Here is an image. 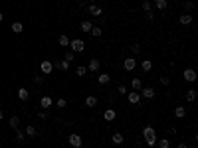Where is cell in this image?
Instances as JSON below:
<instances>
[{
    "label": "cell",
    "mask_w": 198,
    "mask_h": 148,
    "mask_svg": "<svg viewBox=\"0 0 198 148\" xmlns=\"http://www.w3.org/2000/svg\"><path fill=\"white\" fill-rule=\"evenodd\" d=\"M69 45H71V52H73V53H81L83 49H85V42L79 40V38L71 40V42H69Z\"/></svg>",
    "instance_id": "1"
},
{
    "label": "cell",
    "mask_w": 198,
    "mask_h": 148,
    "mask_svg": "<svg viewBox=\"0 0 198 148\" xmlns=\"http://www.w3.org/2000/svg\"><path fill=\"white\" fill-rule=\"evenodd\" d=\"M52 69H54V63L48 61V59H44V61L40 63V71H42L44 75H50V73H52Z\"/></svg>",
    "instance_id": "2"
},
{
    "label": "cell",
    "mask_w": 198,
    "mask_h": 148,
    "mask_svg": "<svg viewBox=\"0 0 198 148\" xmlns=\"http://www.w3.org/2000/svg\"><path fill=\"white\" fill-rule=\"evenodd\" d=\"M143 136H145V140H157V132H155L153 126H145V130H143Z\"/></svg>",
    "instance_id": "3"
},
{
    "label": "cell",
    "mask_w": 198,
    "mask_h": 148,
    "mask_svg": "<svg viewBox=\"0 0 198 148\" xmlns=\"http://www.w3.org/2000/svg\"><path fill=\"white\" fill-rule=\"evenodd\" d=\"M127 99H129V103H131V105H139V103H141V93H139V91H129L127 93Z\"/></svg>",
    "instance_id": "4"
},
{
    "label": "cell",
    "mask_w": 198,
    "mask_h": 148,
    "mask_svg": "<svg viewBox=\"0 0 198 148\" xmlns=\"http://www.w3.org/2000/svg\"><path fill=\"white\" fill-rule=\"evenodd\" d=\"M135 67H137V59H135V57L123 59V69H125V71H133Z\"/></svg>",
    "instance_id": "5"
},
{
    "label": "cell",
    "mask_w": 198,
    "mask_h": 148,
    "mask_svg": "<svg viewBox=\"0 0 198 148\" xmlns=\"http://www.w3.org/2000/svg\"><path fill=\"white\" fill-rule=\"evenodd\" d=\"M182 77H184V81H188V83H192V81H196V71L194 69H184V73H182Z\"/></svg>",
    "instance_id": "6"
},
{
    "label": "cell",
    "mask_w": 198,
    "mask_h": 148,
    "mask_svg": "<svg viewBox=\"0 0 198 148\" xmlns=\"http://www.w3.org/2000/svg\"><path fill=\"white\" fill-rule=\"evenodd\" d=\"M141 97H145V99H155V89L153 87H141Z\"/></svg>",
    "instance_id": "7"
},
{
    "label": "cell",
    "mask_w": 198,
    "mask_h": 148,
    "mask_svg": "<svg viewBox=\"0 0 198 148\" xmlns=\"http://www.w3.org/2000/svg\"><path fill=\"white\" fill-rule=\"evenodd\" d=\"M87 12H89L91 16H95V18L103 14V10H101V6H97V4H89V6H87Z\"/></svg>",
    "instance_id": "8"
},
{
    "label": "cell",
    "mask_w": 198,
    "mask_h": 148,
    "mask_svg": "<svg viewBox=\"0 0 198 148\" xmlns=\"http://www.w3.org/2000/svg\"><path fill=\"white\" fill-rule=\"evenodd\" d=\"M69 144L73 148H81V144H83L81 136H79V134H71V136H69Z\"/></svg>",
    "instance_id": "9"
},
{
    "label": "cell",
    "mask_w": 198,
    "mask_h": 148,
    "mask_svg": "<svg viewBox=\"0 0 198 148\" xmlns=\"http://www.w3.org/2000/svg\"><path fill=\"white\" fill-rule=\"evenodd\" d=\"M99 67H101V61H99V59H91L89 65H87V71H91V73H97Z\"/></svg>",
    "instance_id": "10"
},
{
    "label": "cell",
    "mask_w": 198,
    "mask_h": 148,
    "mask_svg": "<svg viewBox=\"0 0 198 148\" xmlns=\"http://www.w3.org/2000/svg\"><path fill=\"white\" fill-rule=\"evenodd\" d=\"M28 97H30V93H28V89L20 87V89H18V99H20V101H28Z\"/></svg>",
    "instance_id": "11"
},
{
    "label": "cell",
    "mask_w": 198,
    "mask_h": 148,
    "mask_svg": "<svg viewBox=\"0 0 198 148\" xmlns=\"http://www.w3.org/2000/svg\"><path fill=\"white\" fill-rule=\"evenodd\" d=\"M103 118L107 122H111V121H115V111H113V109H107V111L103 113Z\"/></svg>",
    "instance_id": "12"
},
{
    "label": "cell",
    "mask_w": 198,
    "mask_h": 148,
    "mask_svg": "<svg viewBox=\"0 0 198 148\" xmlns=\"http://www.w3.org/2000/svg\"><path fill=\"white\" fill-rule=\"evenodd\" d=\"M91 28H93V24H91L89 20L81 22V26H79V30H81V32H85V34H89V32H91Z\"/></svg>",
    "instance_id": "13"
},
{
    "label": "cell",
    "mask_w": 198,
    "mask_h": 148,
    "mask_svg": "<svg viewBox=\"0 0 198 148\" xmlns=\"http://www.w3.org/2000/svg\"><path fill=\"white\" fill-rule=\"evenodd\" d=\"M141 87H143V81L139 77H135L131 81V89H133V91H141Z\"/></svg>",
    "instance_id": "14"
},
{
    "label": "cell",
    "mask_w": 198,
    "mask_h": 148,
    "mask_svg": "<svg viewBox=\"0 0 198 148\" xmlns=\"http://www.w3.org/2000/svg\"><path fill=\"white\" fill-rule=\"evenodd\" d=\"M97 81H99V85H107V83L111 81V75H107V73H101L99 77H97Z\"/></svg>",
    "instance_id": "15"
},
{
    "label": "cell",
    "mask_w": 198,
    "mask_h": 148,
    "mask_svg": "<svg viewBox=\"0 0 198 148\" xmlns=\"http://www.w3.org/2000/svg\"><path fill=\"white\" fill-rule=\"evenodd\" d=\"M180 24H182V26H188V24L192 22V14H182L180 16V20H178Z\"/></svg>",
    "instance_id": "16"
},
{
    "label": "cell",
    "mask_w": 198,
    "mask_h": 148,
    "mask_svg": "<svg viewBox=\"0 0 198 148\" xmlns=\"http://www.w3.org/2000/svg\"><path fill=\"white\" fill-rule=\"evenodd\" d=\"M52 103H54V101H52V97H48V95H46V97H42V101H40V105H42L44 109L52 107Z\"/></svg>",
    "instance_id": "17"
},
{
    "label": "cell",
    "mask_w": 198,
    "mask_h": 148,
    "mask_svg": "<svg viewBox=\"0 0 198 148\" xmlns=\"http://www.w3.org/2000/svg\"><path fill=\"white\" fill-rule=\"evenodd\" d=\"M36 126H32V125H28L26 128H24V134H26V136H36Z\"/></svg>",
    "instance_id": "18"
},
{
    "label": "cell",
    "mask_w": 198,
    "mask_h": 148,
    "mask_svg": "<svg viewBox=\"0 0 198 148\" xmlns=\"http://www.w3.org/2000/svg\"><path fill=\"white\" fill-rule=\"evenodd\" d=\"M141 8H143V12H153V4H151V0H143Z\"/></svg>",
    "instance_id": "19"
},
{
    "label": "cell",
    "mask_w": 198,
    "mask_h": 148,
    "mask_svg": "<svg viewBox=\"0 0 198 148\" xmlns=\"http://www.w3.org/2000/svg\"><path fill=\"white\" fill-rule=\"evenodd\" d=\"M141 67H143V71H151L153 69V61H151V59H143Z\"/></svg>",
    "instance_id": "20"
},
{
    "label": "cell",
    "mask_w": 198,
    "mask_h": 148,
    "mask_svg": "<svg viewBox=\"0 0 198 148\" xmlns=\"http://www.w3.org/2000/svg\"><path fill=\"white\" fill-rule=\"evenodd\" d=\"M85 105L87 107H95V105H97V97H93V95L85 97Z\"/></svg>",
    "instance_id": "21"
},
{
    "label": "cell",
    "mask_w": 198,
    "mask_h": 148,
    "mask_svg": "<svg viewBox=\"0 0 198 148\" xmlns=\"http://www.w3.org/2000/svg\"><path fill=\"white\" fill-rule=\"evenodd\" d=\"M166 6H168L166 0H155V8H157V10H165Z\"/></svg>",
    "instance_id": "22"
},
{
    "label": "cell",
    "mask_w": 198,
    "mask_h": 148,
    "mask_svg": "<svg viewBox=\"0 0 198 148\" xmlns=\"http://www.w3.org/2000/svg\"><path fill=\"white\" fill-rule=\"evenodd\" d=\"M157 144H159V148H170V138H161Z\"/></svg>",
    "instance_id": "23"
},
{
    "label": "cell",
    "mask_w": 198,
    "mask_h": 148,
    "mask_svg": "<svg viewBox=\"0 0 198 148\" xmlns=\"http://www.w3.org/2000/svg\"><path fill=\"white\" fill-rule=\"evenodd\" d=\"M111 140L115 142V144H123V140H125V138H123V134H121V132H115V134H113V138H111Z\"/></svg>",
    "instance_id": "24"
},
{
    "label": "cell",
    "mask_w": 198,
    "mask_h": 148,
    "mask_svg": "<svg viewBox=\"0 0 198 148\" xmlns=\"http://www.w3.org/2000/svg\"><path fill=\"white\" fill-rule=\"evenodd\" d=\"M194 99H196V91H194V89L186 91V101H188V103H194Z\"/></svg>",
    "instance_id": "25"
},
{
    "label": "cell",
    "mask_w": 198,
    "mask_h": 148,
    "mask_svg": "<svg viewBox=\"0 0 198 148\" xmlns=\"http://www.w3.org/2000/svg\"><path fill=\"white\" fill-rule=\"evenodd\" d=\"M174 115L178 117V118L186 117V109H184V107H176V109H174Z\"/></svg>",
    "instance_id": "26"
},
{
    "label": "cell",
    "mask_w": 198,
    "mask_h": 148,
    "mask_svg": "<svg viewBox=\"0 0 198 148\" xmlns=\"http://www.w3.org/2000/svg\"><path fill=\"white\" fill-rule=\"evenodd\" d=\"M91 36H93V38H101V34H103V30H101V28H97V26H93V28H91Z\"/></svg>",
    "instance_id": "27"
},
{
    "label": "cell",
    "mask_w": 198,
    "mask_h": 148,
    "mask_svg": "<svg viewBox=\"0 0 198 148\" xmlns=\"http://www.w3.org/2000/svg\"><path fill=\"white\" fill-rule=\"evenodd\" d=\"M75 73H77L79 77H85V73H87V67H85V65H77V69H75Z\"/></svg>",
    "instance_id": "28"
},
{
    "label": "cell",
    "mask_w": 198,
    "mask_h": 148,
    "mask_svg": "<svg viewBox=\"0 0 198 148\" xmlns=\"http://www.w3.org/2000/svg\"><path fill=\"white\" fill-rule=\"evenodd\" d=\"M56 65H58V67H60V69H62V71H67V69H69V63H67V61H65V59H62V61H58V63H56Z\"/></svg>",
    "instance_id": "29"
},
{
    "label": "cell",
    "mask_w": 198,
    "mask_h": 148,
    "mask_svg": "<svg viewBox=\"0 0 198 148\" xmlns=\"http://www.w3.org/2000/svg\"><path fill=\"white\" fill-rule=\"evenodd\" d=\"M22 30H24V26L20 22H14V24H12V32H14V34H20Z\"/></svg>",
    "instance_id": "30"
},
{
    "label": "cell",
    "mask_w": 198,
    "mask_h": 148,
    "mask_svg": "<svg viewBox=\"0 0 198 148\" xmlns=\"http://www.w3.org/2000/svg\"><path fill=\"white\" fill-rule=\"evenodd\" d=\"M69 45V38L67 36H60V48H67Z\"/></svg>",
    "instance_id": "31"
},
{
    "label": "cell",
    "mask_w": 198,
    "mask_h": 148,
    "mask_svg": "<svg viewBox=\"0 0 198 148\" xmlns=\"http://www.w3.org/2000/svg\"><path fill=\"white\" fill-rule=\"evenodd\" d=\"M16 140H18V142H24V140H26V134H24V130H18V128H16Z\"/></svg>",
    "instance_id": "32"
},
{
    "label": "cell",
    "mask_w": 198,
    "mask_h": 148,
    "mask_svg": "<svg viewBox=\"0 0 198 148\" xmlns=\"http://www.w3.org/2000/svg\"><path fill=\"white\" fill-rule=\"evenodd\" d=\"M18 125H20V118L14 115V117L10 118V126H12V128H18Z\"/></svg>",
    "instance_id": "33"
},
{
    "label": "cell",
    "mask_w": 198,
    "mask_h": 148,
    "mask_svg": "<svg viewBox=\"0 0 198 148\" xmlns=\"http://www.w3.org/2000/svg\"><path fill=\"white\" fill-rule=\"evenodd\" d=\"M64 59H65L67 63H71V61H73V59H75V53H73V52H71V49H69V52L65 53V57H64Z\"/></svg>",
    "instance_id": "34"
},
{
    "label": "cell",
    "mask_w": 198,
    "mask_h": 148,
    "mask_svg": "<svg viewBox=\"0 0 198 148\" xmlns=\"http://www.w3.org/2000/svg\"><path fill=\"white\" fill-rule=\"evenodd\" d=\"M131 52L133 53H141V45H139V44H133L131 45Z\"/></svg>",
    "instance_id": "35"
},
{
    "label": "cell",
    "mask_w": 198,
    "mask_h": 148,
    "mask_svg": "<svg viewBox=\"0 0 198 148\" xmlns=\"http://www.w3.org/2000/svg\"><path fill=\"white\" fill-rule=\"evenodd\" d=\"M117 91H119L121 95H127V93H129V91H127V87H125V85H119V87H117Z\"/></svg>",
    "instance_id": "36"
},
{
    "label": "cell",
    "mask_w": 198,
    "mask_h": 148,
    "mask_svg": "<svg viewBox=\"0 0 198 148\" xmlns=\"http://www.w3.org/2000/svg\"><path fill=\"white\" fill-rule=\"evenodd\" d=\"M56 105H58L60 109H64L65 105H67V101H65V99H58V103H56Z\"/></svg>",
    "instance_id": "37"
},
{
    "label": "cell",
    "mask_w": 198,
    "mask_h": 148,
    "mask_svg": "<svg viewBox=\"0 0 198 148\" xmlns=\"http://www.w3.org/2000/svg\"><path fill=\"white\" fill-rule=\"evenodd\" d=\"M194 2H186V4H184V10H194Z\"/></svg>",
    "instance_id": "38"
},
{
    "label": "cell",
    "mask_w": 198,
    "mask_h": 148,
    "mask_svg": "<svg viewBox=\"0 0 198 148\" xmlns=\"http://www.w3.org/2000/svg\"><path fill=\"white\" fill-rule=\"evenodd\" d=\"M38 117H40L42 121H46V118H48V113H46V109H44V111H40V113H38Z\"/></svg>",
    "instance_id": "39"
},
{
    "label": "cell",
    "mask_w": 198,
    "mask_h": 148,
    "mask_svg": "<svg viewBox=\"0 0 198 148\" xmlns=\"http://www.w3.org/2000/svg\"><path fill=\"white\" fill-rule=\"evenodd\" d=\"M34 81H36L38 85H42V83H44V75H36V79H34Z\"/></svg>",
    "instance_id": "40"
},
{
    "label": "cell",
    "mask_w": 198,
    "mask_h": 148,
    "mask_svg": "<svg viewBox=\"0 0 198 148\" xmlns=\"http://www.w3.org/2000/svg\"><path fill=\"white\" fill-rule=\"evenodd\" d=\"M145 16H147V20H149V22H153V20H155V14H153V12H145Z\"/></svg>",
    "instance_id": "41"
},
{
    "label": "cell",
    "mask_w": 198,
    "mask_h": 148,
    "mask_svg": "<svg viewBox=\"0 0 198 148\" xmlns=\"http://www.w3.org/2000/svg\"><path fill=\"white\" fill-rule=\"evenodd\" d=\"M161 83H163V85H170V79H168V77H161Z\"/></svg>",
    "instance_id": "42"
},
{
    "label": "cell",
    "mask_w": 198,
    "mask_h": 148,
    "mask_svg": "<svg viewBox=\"0 0 198 148\" xmlns=\"http://www.w3.org/2000/svg\"><path fill=\"white\" fill-rule=\"evenodd\" d=\"M178 148H188V146L186 144H178Z\"/></svg>",
    "instance_id": "43"
},
{
    "label": "cell",
    "mask_w": 198,
    "mask_h": 148,
    "mask_svg": "<svg viewBox=\"0 0 198 148\" xmlns=\"http://www.w3.org/2000/svg\"><path fill=\"white\" fill-rule=\"evenodd\" d=\"M2 20H4V14H2V12H0V22H2Z\"/></svg>",
    "instance_id": "44"
},
{
    "label": "cell",
    "mask_w": 198,
    "mask_h": 148,
    "mask_svg": "<svg viewBox=\"0 0 198 148\" xmlns=\"http://www.w3.org/2000/svg\"><path fill=\"white\" fill-rule=\"evenodd\" d=\"M2 118H4V113H2V111H0V121H2Z\"/></svg>",
    "instance_id": "45"
}]
</instances>
